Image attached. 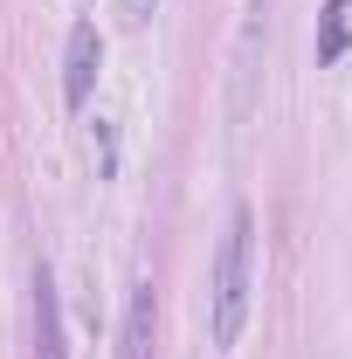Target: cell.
Here are the masks:
<instances>
[{"mask_svg":"<svg viewBox=\"0 0 352 359\" xmlns=\"http://www.w3.org/2000/svg\"><path fill=\"white\" fill-rule=\"evenodd\" d=\"M249 208L228 215V235H221V256H215V297H208V318H215V346H235L242 325H249Z\"/></svg>","mask_w":352,"mask_h":359,"instance_id":"obj_1","label":"cell"},{"mask_svg":"<svg viewBox=\"0 0 352 359\" xmlns=\"http://www.w3.org/2000/svg\"><path fill=\"white\" fill-rule=\"evenodd\" d=\"M35 359H69V346H62V304H55L48 269H35Z\"/></svg>","mask_w":352,"mask_h":359,"instance_id":"obj_3","label":"cell"},{"mask_svg":"<svg viewBox=\"0 0 352 359\" xmlns=\"http://www.w3.org/2000/svg\"><path fill=\"white\" fill-rule=\"evenodd\" d=\"M97 173H104V180L118 173V138H111V125H104V118H97Z\"/></svg>","mask_w":352,"mask_h":359,"instance_id":"obj_6","label":"cell"},{"mask_svg":"<svg viewBox=\"0 0 352 359\" xmlns=\"http://www.w3.org/2000/svg\"><path fill=\"white\" fill-rule=\"evenodd\" d=\"M352 48V0H325V14H318V62L332 69V62H346Z\"/></svg>","mask_w":352,"mask_h":359,"instance_id":"obj_4","label":"cell"},{"mask_svg":"<svg viewBox=\"0 0 352 359\" xmlns=\"http://www.w3.org/2000/svg\"><path fill=\"white\" fill-rule=\"evenodd\" d=\"M125 359H152V283L132 290V311H125Z\"/></svg>","mask_w":352,"mask_h":359,"instance_id":"obj_5","label":"cell"},{"mask_svg":"<svg viewBox=\"0 0 352 359\" xmlns=\"http://www.w3.org/2000/svg\"><path fill=\"white\" fill-rule=\"evenodd\" d=\"M118 7H125V21H132V28H145V21H152V7H159V0H118Z\"/></svg>","mask_w":352,"mask_h":359,"instance_id":"obj_7","label":"cell"},{"mask_svg":"<svg viewBox=\"0 0 352 359\" xmlns=\"http://www.w3.org/2000/svg\"><path fill=\"white\" fill-rule=\"evenodd\" d=\"M104 69V42H97V21H76L69 28V55H62V104L83 111L90 104V83Z\"/></svg>","mask_w":352,"mask_h":359,"instance_id":"obj_2","label":"cell"}]
</instances>
